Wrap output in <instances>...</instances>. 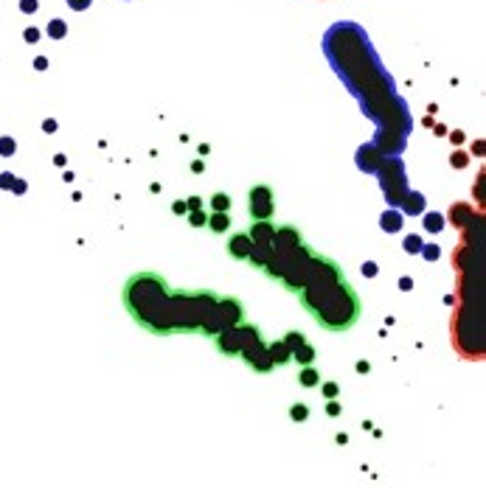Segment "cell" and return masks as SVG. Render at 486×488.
<instances>
[{"instance_id":"6da1fadb","label":"cell","mask_w":486,"mask_h":488,"mask_svg":"<svg viewBox=\"0 0 486 488\" xmlns=\"http://www.w3.org/2000/svg\"><path fill=\"white\" fill-rule=\"evenodd\" d=\"M222 295L211 289L172 292L158 272H135L122 289V303L141 328L158 337L205 334Z\"/></svg>"},{"instance_id":"7a4b0ae2","label":"cell","mask_w":486,"mask_h":488,"mask_svg":"<svg viewBox=\"0 0 486 488\" xmlns=\"http://www.w3.org/2000/svg\"><path fill=\"white\" fill-rule=\"evenodd\" d=\"M298 300L309 312V318L329 334L352 331L363 315L360 295L349 283L346 272L340 270L335 259L320 256V253L312 256L309 275L304 286L298 289Z\"/></svg>"},{"instance_id":"3957f363","label":"cell","mask_w":486,"mask_h":488,"mask_svg":"<svg viewBox=\"0 0 486 488\" xmlns=\"http://www.w3.org/2000/svg\"><path fill=\"white\" fill-rule=\"evenodd\" d=\"M261 340V334H259V328L256 325H234V328H225V331H220L217 337H214V342H217V348L225 354V357H242L244 351L253 345V342H259Z\"/></svg>"},{"instance_id":"277c9868","label":"cell","mask_w":486,"mask_h":488,"mask_svg":"<svg viewBox=\"0 0 486 488\" xmlns=\"http://www.w3.org/2000/svg\"><path fill=\"white\" fill-rule=\"evenodd\" d=\"M247 214L253 222H270L276 214V194L270 185H253L247 194Z\"/></svg>"},{"instance_id":"5b68a950","label":"cell","mask_w":486,"mask_h":488,"mask_svg":"<svg viewBox=\"0 0 486 488\" xmlns=\"http://www.w3.org/2000/svg\"><path fill=\"white\" fill-rule=\"evenodd\" d=\"M253 247H256V242H253V236H250L247 230L234 233V236L228 239V244H225L228 256H231V259H237V261H250V256H253Z\"/></svg>"},{"instance_id":"8992f818","label":"cell","mask_w":486,"mask_h":488,"mask_svg":"<svg viewBox=\"0 0 486 488\" xmlns=\"http://www.w3.org/2000/svg\"><path fill=\"white\" fill-rule=\"evenodd\" d=\"M228 224H231L228 214H220V211H214V214H211V222H208V227H211L214 233H225V230H228Z\"/></svg>"},{"instance_id":"52a82bcc","label":"cell","mask_w":486,"mask_h":488,"mask_svg":"<svg viewBox=\"0 0 486 488\" xmlns=\"http://www.w3.org/2000/svg\"><path fill=\"white\" fill-rule=\"evenodd\" d=\"M211 205H214V211L225 214V211L231 208V200H228V194H214V197H211Z\"/></svg>"},{"instance_id":"ba28073f","label":"cell","mask_w":486,"mask_h":488,"mask_svg":"<svg viewBox=\"0 0 486 488\" xmlns=\"http://www.w3.org/2000/svg\"><path fill=\"white\" fill-rule=\"evenodd\" d=\"M318 379H320V376H318L315 371H304V374H301V384H304V387H312V384H318Z\"/></svg>"}]
</instances>
